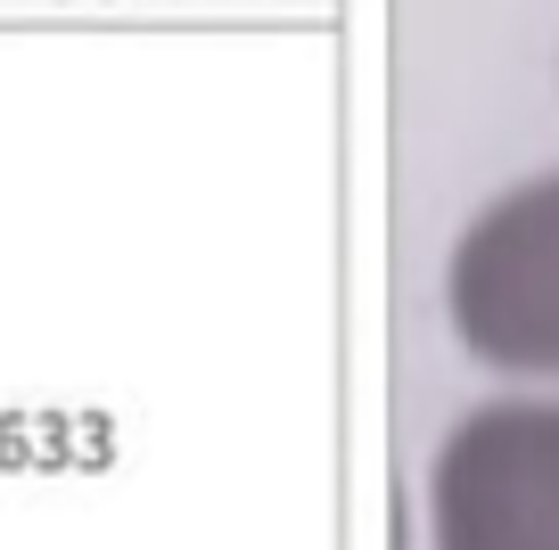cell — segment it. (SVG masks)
Here are the masks:
<instances>
[{
    "mask_svg": "<svg viewBox=\"0 0 559 550\" xmlns=\"http://www.w3.org/2000/svg\"><path fill=\"white\" fill-rule=\"evenodd\" d=\"M453 328L493 370L559 379V172L493 198L453 247Z\"/></svg>",
    "mask_w": 559,
    "mask_h": 550,
    "instance_id": "cell-1",
    "label": "cell"
},
{
    "mask_svg": "<svg viewBox=\"0 0 559 550\" xmlns=\"http://www.w3.org/2000/svg\"><path fill=\"white\" fill-rule=\"evenodd\" d=\"M437 550H559V403H486L428 477Z\"/></svg>",
    "mask_w": 559,
    "mask_h": 550,
    "instance_id": "cell-2",
    "label": "cell"
}]
</instances>
